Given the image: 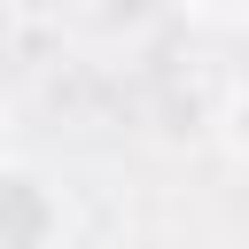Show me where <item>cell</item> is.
<instances>
[{
    "instance_id": "2",
    "label": "cell",
    "mask_w": 249,
    "mask_h": 249,
    "mask_svg": "<svg viewBox=\"0 0 249 249\" xmlns=\"http://www.w3.org/2000/svg\"><path fill=\"white\" fill-rule=\"evenodd\" d=\"M218 148L249 171V78H233V86H226V101H218Z\"/></svg>"
},
{
    "instance_id": "3",
    "label": "cell",
    "mask_w": 249,
    "mask_h": 249,
    "mask_svg": "<svg viewBox=\"0 0 249 249\" xmlns=\"http://www.w3.org/2000/svg\"><path fill=\"white\" fill-rule=\"evenodd\" d=\"M179 16L218 23V31H249V0H179Z\"/></svg>"
},
{
    "instance_id": "1",
    "label": "cell",
    "mask_w": 249,
    "mask_h": 249,
    "mask_svg": "<svg viewBox=\"0 0 249 249\" xmlns=\"http://www.w3.org/2000/svg\"><path fill=\"white\" fill-rule=\"evenodd\" d=\"M0 241L8 249H62V187H47L23 156L0 171Z\"/></svg>"
}]
</instances>
